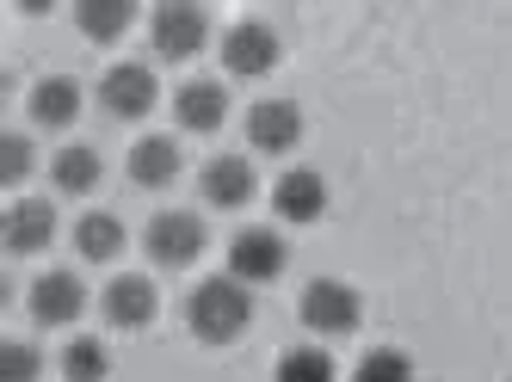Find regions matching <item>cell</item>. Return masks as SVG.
Instances as JSON below:
<instances>
[{
	"label": "cell",
	"mask_w": 512,
	"mask_h": 382,
	"mask_svg": "<svg viewBox=\"0 0 512 382\" xmlns=\"http://www.w3.org/2000/svg\"><path fill=\"white\" fill-rule=\"evenodd\" d=\"M272 216H278L284 228L321 222V216H327V179H321L315 167H284V173L272 179Z\"/></svg>",
	"instance_id": "cell-8"
},
{
	"label": "cell",
	"mask_w": 512,
	"mask_h": 382,
	"mask_svg": "<svg viewBox=\"0 0 512 382\" xmlns=\"http://www.w3.org/2000/svg\"><path fill=\"white\" fill-rule=\"evenodd\" d=\"M241 130L253 142V155H290V148L303 142V105L297 99H260Z\"/></svg>",
	"instance_id": "cell-11"
},
{
	"label": "cell",
	"mask_w": 512,
	"mask_h": 382,
	"mask_svg": "<svg viewBox=\"0 0 512 382\" xmlns=\"http://www.w3.org/2000/svg\"><path fill=\"white\" fill-rule=\"evenodd\" d=\"M284 265H290V241L278 228H235L229 235V278H241L247 290L284 278Z\"/></svg>",
	"instance_id": "cell-5"
},
{
	"label": "cell",
	"mask_w": 512,
	"mask_h": 382,
	"mask_svg": "<svg viewBox=\"0 0 512 382\" xmlns=\"http://www.w3.org/2000/svg\"><path fill=\"white\" fill-rule=\"evenodd\" d=\"M124 173H130L136 191H167L179 173H186V155H179V142H173V136H136Z\"/></svg>",
	"instance_id": "cell-14"
},
{
	"label": "cell",
	"mask_w": 512,
	"mask_h": 382,
	"mask_svg": "<svg viewBox=\"0 0 512 382\" xmlns=\"http://www.w3.org/2000/svg\"><path fill=\"white\" fill-rule=\"evenodd\" d=\"M186 327L204 339V346H229V339H241L253 327V290L229 272L204 278L192 296H186Z\"/></svg>",
	"instance_id": "cell-1"
},
{
	"label": "cell",
	"mask_w": 512,
	"mask_h": 382,
	"mask_svg": "<svg viewBox=\"0 0 512 382\" xmlns=\"http://www.w3.org/2000/svg\"><path fill=\"white\" fill-rule=\"evenodd\" d=\"M44 376V358L31 339H7V382H38Z\"/></svg>",
	"instance_id": "cell-24"
},
{
	"label": "cell",
	"mask_w": 512,
	"mask_h": 382,
	"mask_svg": "<svg viewBox=\"0 0 512 382\" xmlns=\"http://www.w3.org/2000/svg\"><path fill=\"white\" fill-rule=\"evenodd\" d=\"M99 179H105L99 148H87V142L56 148V161H50V185L62 191V198H87V191H99Z\"/></svg>",
	"instance_id": "cell-17"
},
{
	"label": "cell",
	"mask_w": 512,
	"mask_h": 382,
	"mask_svg": "<svg viewBox=\"0 0 512 382\" xmlns=\"http://www.w3.org/2000/svg\"><path fill=\"white\" fill-rule=\"evenodd\" d=\"M75 253H81L87 265H112V259L124 253V222H118L112 210H87V216L75 222Z\"/></svg>",
	"instance_id": "cell-18"
},
{
	"label": "cell",
	"mask_w": 512,
	"mask_h": 382,
	"mask_svg": "<svg viewBox=\"0 0 512 382\" xmlns=\"http://www.w3.org/2000/svg\"><path fill=\"white\" fill-rule=\"evenodd\" d=\"M31 167H38V155H31V136H0V185H25Z\"/></svg>",
	"instance_id": "cell-23"
},
{
	"label": "cell",
	"mask_w": 512,
	"mask_h": 382,
	"mask_svg": "<svg viewBox=\"0 0 512 382\" xmlns=\"http://www.w3.org/2000/svg\"><path fill=\"white\" fill-rule=\"evenodd\" d=\"M297 315H303V327L321 333V339H346V333H358V321H364V296H358L346 278H309Z\"/></svg>",
	"instance_id": "cell-3"
},
{
	"label": "cell",
	"mask_w": 512,
	"mask_h": 382,
	"mask_svg": "<svg viewBox=\"0 0 512 382\" xmlns=\"http://www.w3.org/2000/svg\"><path fill=\"white\" fill-rule=\"evenodd\" d=\"M105 376H112L105 339H68L62 346V382H105Z\"/></svg>",
	"instance_id": "cell-20"
},
{
	"label": "cell",
	"mask_w": 512,
	"mask_h": 382,
	"mask_svg": "<svg viewBox=\"0 0 512 382\" xmlns=\"http://www.w3.org/2000/svg\"><path fill=\"white\" fill-rule=\"evenodd\" d=\"M198 191H204L210 210H247L253 191H260V173H253L247 155H210L198 167Z\"/></svg>",
	"instance_id": "cell-10"
},
{
	"label": "cell",
	"mask_w": 512,
	"mask_h": 382,
	"mask_svg": "<svg viewBox=\"0 0 512 382\" xmlns=\"http://www.w3.org/2000/svg\"><path fill=\"white\" fill-rule=\"evenodd\" d=\"M272 382H340V370H334V358H327L321 346H290L272 364Z\"/></svg>",
	"instance_id": "cell-21"
},
{
	"label": "cell",
	"mask_w": 512,
	"mask_h": 382,
	"mask_svg": "<svg viewBox=\"0 0 512 382\" xmlns=\"http://www.w3.org/2000/svg\"><path fill=\"white\" fill-rule=\"evenodd\" d=\"M56 241V204L50 198H13L7 204V253H44Z\"/></svg>",
	"instance_id": "cell-15"
},
{
	"label": "cell",
	"mask_w": 512,
	"mask_h": 382,
	"mask_svg": "<svg viewBox=\"0 0 512 382\" xmlns=\"http://www.w3.org/2000/svg\"><path fill=\"white\" fill-rule=\"evenodd\" d=\"M99 309H105V321H112V327L136 333V327H149L161 315V290L142 278V272H118L112 284L99 290Z\"/></svg>",
	"instance_id": "cell-12"
},
{
	"label": "cell",
	"mask_w": 512,
	"mask_h": 382,
	"mask_svg": "<svg viewBox=\"0 0 512 382\" xmlns=\"http://www.w3.org/2000/svg\"><path fill=\"white\" fill-rule=\"evenodd\" d=\"M81 118V81L75 74H44L38 87H31V124L38 130H68Z\"/></svg>",
	"instance_id": "cell-16"
},
{
	"label": "cell",
	"mask_w": 512,
	"mask_h": 382,
	"mask_svg": "<svg viewBox=\"0 0 512 382\" xmlns=\"http://www.w3.org/2000/svg\"><path fill=\"white\" fill-rule=\"evenodd\" d=\"M149 44L161 62H192L204 44H210V13L204 7H155L149 13Z\"/></svg>",
	"instance_id": "cell-7"
},
{
	"label": "cell",
	"mask_w": 512,
	"mask_h": 382,
	"mask_svg": "<svg viewBox=\"0 0 512 382\" xmlns=\"http://www.w3.org/2000/svg\"><path fill=\"white\" fill-rule=\"evenodd\" d=\"M223 68H229V81H266V74H278L284 62V44H278V31L260 25V19H241L223 31Z\"/></svg>",
	"instance_id": "cell-4"
},
{
	"label": "cell",
	"mask_w": 512,
	"mask_h": 382,
	"mask_svg": "<svg viewBox=\"0 0 512 382\" xmlns=\"http://www.w3.org/2000/svg\"><path fill=\"white\" fill-rule=\"evenodd\" d=\"M75 25H81L87 44H118V37L136 25V7H130V0H81Z\"/></svg>",
	"instance_id": "cell-19"
},
{
	"label": "cell",
	"mask_w": 512,
	"mask_h": 382,
	"mask_svg": "<svg viewBox=\"0 0 512 382\" xmlns=\"http://www.w3.org/2000/svg\"><path fill=\"white\" fill-rule=\"evenodd\" d=\"M142 247H149V259L161 272H186V265H198V253L210 247V228H204L198 210H161V216H149V228H142Z\"/></svg>",
	"instance_id": "cell-2"
},
{
	"label": "cell",
	"mask_w": 512,
	"mask_h": 382,
	"mask_svg": "<svg viewBox=\"0 0 512 382\" xmlns=\"http://www.w3.org/2000/svg\"><path fill=\"white\" fill-rule=\"evenodd\" d=\"M352 382H414V358L395 346H371L352 364Z\"/></svg>",
	"instance_id": "cell-22"
},
{
	"label": "cell",
	"mask_w": 512,
	"mask_h": 382,
	"mask_svg": "<svg viewBox=\"0 0 512 382\" xmlns=\"http://www.w3.org/2000/svg\"><path fill=\"white\" fill-rule=\"evenodd\" d=\"M155 99H161V87H155V68L149 62H118V68L99 74V111H105V118H118V124L149 118Z\"/></svg>",
	"instance_id": "cell-6"
},
{
	"label": "cell",
	"mask_w": 512,
	"mask_h": 382,
	"mask_svg": "<svg viewBox=\"0 0 512 382\" xmlns=\"http://www.w3.org/2000/svg\"><path fill=\"white\" fill-rule=\"evenodd\" d=\"M173 124L186 136H216L229 124V87L223 81H186L173 93Z\"/></svg>",
	"instance_id": "cell-13"
},
{
	"label": "cell",
	"mask_w": 512,
	"mask_h": 382,
	"mask_svg": "<svg viewBox=\"0 0 512 382\" xmlns=\"http://www.w3.org/2000/svg\"><path fill=\"white\" fill-rule=\"evenodd\" d=\"M25 309H31V321H38V327H75L87 315V284H81V272H44V278H31Z\"/></svg>",
	"instance_id": "cell-9"
}]
</instances>
